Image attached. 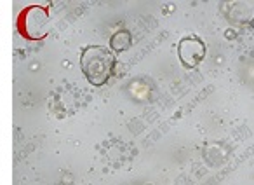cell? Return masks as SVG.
I'll list each match as a JSON object with an SVG mask.
<instances>
[{"label":"cell","instance_id":"1","mask_svg":"<svg viewBox=\"0 0 254 185\" xmlns=\"http://www.w3.org/2000/svg\"><path fill=\"white\" fill-rule=\"evenodd\" d=\"M80 68L92 86H105L113 75L115 56L105 46H89L80 54Z\"/></svg>","mask_w":254,"mask_h":185},{"label":"cell","instance_id":"2","mask_svg":"<svg viewBox=\"0 0 254 185\" xmlns=\"http://www.w3.org/2000/svg\"><path fill=\"white\" fill-rule=\"evenodd\" d=\"M178 56L187 68H195L205 58V44L197 37H183L178 44Z\"/></svg>","mask_w":254,"mask_h":185},{"label":"cell","instance_id":"3","mask_svg":"<svg viewBox=\"0 0 254 185\" xmlns=\"http://www.w3.org/2000/svg\"><path fill=\"white\" fill-rule=\"evenodd\" d=\"M132 44V37L127 30H119L112 35L110 39V51H115V53H122L127 51Z\"/></svg>","mask_w":254,"mask_h":185}]
</instances>
